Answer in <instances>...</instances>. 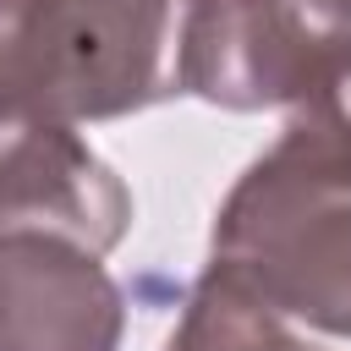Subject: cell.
I'll return each instance as SVG.
<instances>
[{
    "label": "cell",
    "mask_w": 351,
    "mask_h": 351,
    "mask_svg": "<svg viewBox=\"0 0 351 351\" xmlns=\"http://www.w3.org/2000/svg\"><path fill=\"white\" fill-rule=\"evenodd\" d=\"M197 0H0V132L115 121L181 93Z\"/></svg>",
    "instance_id": "2"
},
{
    "label": "cell",
    "mask_w": 351,
    "mask_h": 351,
    "mask_svg": "<svg viewBox=\"0 0 351 351\" xmlns=\"http://www.w3.org/2000/svg\"><path fill=\"white\" fill-rule=\"evenodd\" d=\"M208 269L291 324L351 340V77L296 104L236 176L208 230Z\"/></svg>",
    "instance_id": "1"
},
{
    "label": "cell",
    "mask_w": 351,
    "mask_h": 351,
    "mask_svg": "<svg viewBox=\"0 0 351 351\" xmlns=\"http://www.w3.org/2000/svg\"><path fill=\"white\" fill-rule=\"evenodd\" d=\"M165 351H324V346L296 335L285 313H274L230 274L203 269L181 302L176 329L165 335Z\"/></svg>",
    "instance_id": "6"
},
{
    "label": "cell",
    "mask_w": 351,
    "mask_h": 351,
    "mask_svg": "<svg viewBox=\"0 0 351 351\" xmlns=\"http://www.w3.org/2000/svg\"><path fill=\"white\" fill-rule=\"evenodd\" d=\"M351 77V0H197L181 93L219 110H296Z\"/></svg>",
    "instance_id": "3"
},
{
    "label": "cell",
    "mask_w": 351,
    "mask_h": 351,
    "mask_svg": "<svg viewBox=\"0 0 351 351\" xmlns=\"http://www.w3.org/2000/svg\"><path fill=\"white\" fill-rule=\"evenodd\" d=\"M55 230L88 252H110L132 230V192L88 148L82 126L27 121L0 132V230Z\"/></svg>",
    "instance_id": "5"
},
{
    "label": "cell",
    "mask_w": 351,
    "mask_h": 351,
    "mask_svg": "<svg viewBox=\"0 0 351 351\" xmlns=\"http://www.w3.org/2000/svg\"><path fill=\"white\" fill-rule=\"evenodd\" d=\"M126 296L71 236L0 230V351H121Z\"/></svg>",
    "instance_id": "4"
}]
</instances>
